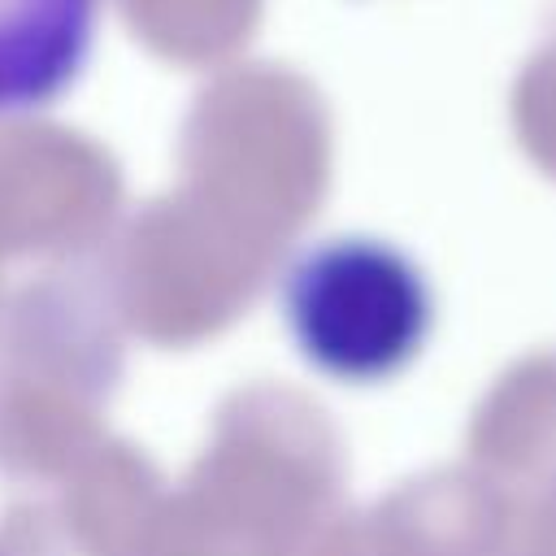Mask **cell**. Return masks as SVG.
I'll return each instance as SVG.
<instances>
[{
	"instance_id": "obj_2",
	"label": "cell",
	"mask_w": 556,
	"mask_h": 556,
	"mask_svg": "<svg viewBox=\"0 0 556 556\" xmlns=\"http://www.w3.org/2000/svg\"><path fill=\"white\" fill-rule=\"evenodd\" d=\"M100 0H0V122L56 104L87 70Z\"/></svg>"
},
{
	"instance_id": "obj_1",
	"label": "cell",
	"mask_w": 556,
	"mask_h": 556,
	"mask_svg": "<svg viewBox=\"0 0 556 556\" xmlns=\"http://www.w3.org/2000/svg\"><path fill=\"white\" fill-rule=\"evenodd\" d=\"M278 304L295 352L352 387L404 374L434 330L426 269L378 235H330L300 248L282 269Z\"/></svg>"
}]
</instances>
